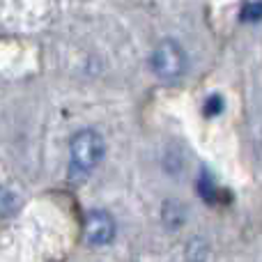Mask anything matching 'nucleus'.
<instances>
[{
    "label": "nucleus",
    "instance_id": "f257e3e1",
    "mask_svg": "<svg viewBox=\"0 0 262 262\" xmlns=\"http://www.w3.org/2000/svg\"><path fill=\"white\" fill-rule=\"evenodd\" d=\"M69 152H72V166L81 172H88L104 157V138L95 129H83L72 138Z\"/></svg>",
    "mask_w": 262,
    "mask_h": 262
},
{
    "label": "nucleus",
    "instance_id": "f03ea898",
    "mask_svg": "<svg viewBox=\"0 0 262 262\" xmlns=\"http://www.w3.org/2000/svg\"><path fill=\"white\" fill-rule=\"evenodd\" d=\"M152 69L163 81H175L186 72V53L177 41L166 39L154 49L152 53Z\"/></svg>",
    "mask_w": 262,
    "mask_h": 262
},
{
    "label": "nucleus",
    "instance_id": "7ed1b4c3",
    "mask_svg": "<svg viewBox=\"0 0 262 262\" xmlns=\"http://www.w3.org/2000/svg\"><path fill=\"white\" fill-rule=\"evenodd\" d=\"M85 239L95 246L108 244L115 235V223L111 219V214L106 212H90L85 216Z\"/></svg>",
    "mask_w": 262,
    "mask_h": 262
},
{
    "label": "nucleus",
    "instance_id": "20e7f679",
    "mask_svg": "<svg viewBox=\"0 0 262 262\" xmlns=\"http://www.w3.org/2000/svg\"><path fill=\"white\" fill-rule=\"evenodd\" d=\"M16 209V195L0 186V216H7Z\"/></svg>",
    "mask_w": 262,
    "mask_h": 262
},
{
    "label": "nucleus",
    "instance_id": "39448f33",
    "mask_svg": "<svg viewBox=\"0 0 262 262\" xmlns=\"http://www.w3.org/2000/svg\"><path fill=\"white\" fill-rule=\"evenodd\" d=\"M242 21H260L262 18V3L260 0H253V3H246L242 7Z\"/></svg>",
    "mask_w": 262,
    "mask_h": 262
},
{
    "label": "nucleus",
    "instance_id": "423d86ee",
    "mask_svg": "<svg viewBox=\"0 0 262 262\" xmlns=\"http://www.w3.org/2000/svg\"><path fill=\"white\" fill-rule=\"evenodd\" d=\"M198 191L203 193V198H205V200H209V203H212L214 195H216V186L212 184V180H209L207 175H203V180L198 182Z\"/></svg>",
    "mask_w": 262,
    "mask_h": 262
},
{
    "label": "nucleus",
    "instance_id": "0eeeda50",
    "mask_svg": "<svg viewBox=\"0 0 262 262\" xmlns=\"http://www.w3.org/2000/svg\"><path fill=\"white\" fill-rule=\"evenodd\" d=\"M221 108H223V101H221V97H212V99L207 101V106H205V115L221 113Z\"/></svg>",
    "mask_w": 262,
    "mask_h": 262
}]
</instances>
